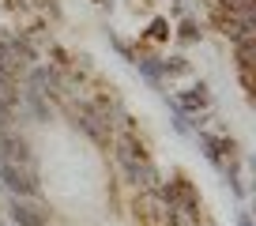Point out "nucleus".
<instances>
[{
  "label": "nucleus",
  "instance_id": "nucleus-3",
  "mask_svg": "<svg viewBox=\"0 0 256 226\" xmlns=\"http://www.w3.org/2000/svg\"><path fill=\"white\" fill-rule=\"evenodd\" d=\"M23 87H30V90H38L42 98H60L64 94V76H60V68H46V64H30V72H26V83Z\"/></svg>",
  "mask_w": 256,
  "mask_h": 226
},
{
  "label": "nucleus",
  "instance_id": "nucleus-13",
  "mask_svg": "<svg viewBox=\"0 0 256 226\" xmlns=\"http://www.w3.org/2000/svg\"><path fill=\"white\" fill-rule=\"evenodd\" d=\"M238 64L241 72H252V42H238Z\"/></svg>",
  "mask_w": 256,
  "mask_h": 226
},
{
  "label": "nucleus",
  "instance_id": "nucleus-9",
  "mask_svg": "<svg viewBox=\"0 0 256 226\" xmlns=\"http://www.w3.org/2000/svg\"><path fill=\"white\" fill-rule=\"evenodd\" d=\"M132 64L140 68V76H147V80L154 83V87H162V64H158V56H132Z\"/></svg>",
  "mask_w": 256,
  "mask_h": 226
},
{
  "label": "nucleus",
  "instance_id": "nucleus-8",
  "mask_svg": "<svg viewBox=\"0 0 256 226\" xmlns=\"http://www.w3.org/2000/svg\"><path fill=\"white\" fill-rule=\"evenodd\" d=\"M19 68H26V64L16 56V49H12V34H0V72L19 76Z\"/></svg>",
  "mask_w": 256,
  "mask_h": 226
},
{
  "label": "nucleus",
  "instance_id": "nucleus-16",
  "mask_svg": "<svg viewBox=\"0 0 256 226\" xmlns=\"http://www.w3.org/2000/svg\"><path fill=\"white\" fill-rule=\"evenodd\" d=\"M238 226H252V218H248V211H241V215H238Z\"/></svg>",
  "mask_w": 256,
  "mask_h": 226
},
{
  "label": "nucleus",
  "instance_id": "nucleus-17",
  "mask_svg": "<svg viewBox=\"0 0 256 226\" xmlns=\"http://www.w3.org/2000/svg\"><path fill=\"white\" fill-rule=\"evenodd\" d=\"M174 4H181V0H174Z\"/></svg>",
  "mask_w": 256,
  "mask_h": 226
},
{
  "label": "nucleus",
  "instance_id": "nucleus-1",
  "mask_svg": "<svg viewBox=\"0 0 256 226\" xmlns=\"http://www.w3.org/2000/svg\"><path fill=\"white\" fill-rule=\"evenodd\" d=\"M154 196H158L162 204H166L170 211H177V215L184 218H200V196L192 192L188 181H158V188H154Z\"/></svg>",
  "mask_w": 256,
  "mask_h": 226
},
{
  "label": "nucleus",
  "instance_id": "nucleus-18",
  "mask_svg": "<svg viewBox=\"0 0 256 226\" xmlns=\"http://www.w3.org/2000/svg\"><path fill=\"white\" fill-rule=\"evenodd\" d=\"M0 226H4V222H0Z\"/></svg>",
  "mask_w": 256,
  "mask_h": 226
},
{
  "label": "nucleus",
  "instance_id": "nucleus-12",
  "mask_svg": "<svg viewBox=\"0 0 256 226\" xmlns=\"http://www.w3.org/2000/svg\"><path fill=\"white\" fill-rule=\"evenodd\" d=\"M200 23H192V19H184V23L181 26H177V38H181V42H200Z\"/></svg>",
  "mask_w": 256,
  "mask_h": 226
},
{
  "label": "nucleus",
  "instance_id": "nucleus-11",
  "mask_svg": "<svg viewBox=\"0 0 256 226\" xmlns=\"http://www.w3.org/2000/svg\"><path fill=\"white\" fill-rule=\"evenodd\" d=\"M162 64V76H184L188 72V60L184 56H170V60H158Z\"/></svg>",
  "mask_w": 256,
  "mask_h": 226
},
{
  "label": "nucleus",
  "instance_id": "nucleus-10",
  "mask_svg": "<svg viewBox=\"0 0 256 226\" xmlns=\"http://www.w3.org/2000/svg\"><path fill=\"white\" fill-rule=\"evenodd\" d=\"M0 102H8V106H19V80L8 72H0Z\"/></svg>",
  "mask_w": 256,
  "mask_h": 226
},
{
  "label": "nucleus",
  "instance_id": "nucleus-6",
  "mask_svg": "<svg viewBox=\"0 0 256 226\" xmlns=\"http://www.w3.org/2000/svg\"><path fill=\"white\" fill-rule=\"evenodd\" d=\"M8 211H12V222L16 226H46L49 215L42 208H34L30 200H23V196H12L8 200Z\"/></svg>",
  "mask_w": 256,
  "mask_h": 226
},
{
  "label": "nucleus",
  "instance_id": "nucleus-2",
  "mask_svg": "<svg viewBox=\"0 0 256 226\" xmlns=\"http://www.w3.org/2000/svg\"><path fill=\"white\" fill-rule=\"evenodd\" d=\"M0 181H4L8 196H23V200H34V196H42L38 170H34V166H19V162H0Z\"/></svg>",
  "mask_w": 256,
  "mask_h": 226
},
{
  "label": "nucleus",
  "instance_id": "nucleus-15",
  "mask_svg": "<svg viewBox=\"0 0 256 226\" xmlns=\"http://www.w3.org/2000/svg\"><path fill=\"white\" fill-rule=\"evenodd\" d=\"M151 38H170V23L166 19H154L151 23Z\"/></svg>",
  "mask_w": 256,
  "mask_h": 226
},
{
  "label": "nucleus",
  "instance_id": "nucleus-5",
  "mask_svg": "<svg viewBox=\"0 0 256 226\" xmlns=\"http://www.w3.org/2000/svg\"><path fill=\"white\" fill-rule=\"evenodd\" d=\"M174 106L181 113H196L200 117L204 110H211V90H208V83H196V87H188V90H181V94H174Z\"/></svg>",
  "mask_w": 256,
  "mask_h": 226
},
{
  "label": "nucleus",
  "instance_id": "nucleus-4",
  "mask_svg": "<svg viewBox=\"0 0 256 226\" xmlns=\"http://www.w3.org/2000/svg\"><path fill=\"white\" fill-rule=\"evenodd\" d=\"M200 147H204V154H208V162L215 170H222V162L238 154V144L230 136H211V132H200Z\"/></svg>",
  "mask_w": 256,
  "mask_h": 226
},
{
  "label": "nucleus",
  "instance_id": "nucleus-14",
  "mask_svg": "<svg viewBox=\"0 0 256 226\" xmlns=\"http://www.w3.org/2000/svg\"><path fill=\"white\" fill-rule=\"evenodd\" d=\"M12 124H16V106L0 102V128H12Z\"/></svg>",
  "mask_w": 256,
  "mask_h": 226
},
{
  "label": "nucleus",
  "instance_id": "nucleus-7",
  "mask_svg": "<svg viewBox=\"0 0 256 226\" xmlns=\"http://www.w3.org/2000/svg\"><path fill=\"white\" fill-rule=\"evenodd\" d=\"M19 102H23L26 110L34 113V121H49V117H53V110H49V98H42L38 90H30V87L19 90Z\"/></svg>",
  "mask_w": 256,
  "mask_h": 226
}]
</instances>
